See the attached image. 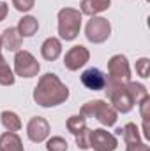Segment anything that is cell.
<instances>
[{
    "label": "cell",
    "instance_id": "6da1fadb",
    "mask_svg": "<svg viewBox=\"0 0 150 151\" xmlns=\"http://www.w3.org/2000/svg\"><path fill=\"white\" fill-rule=\"evenodd\" d=\"M69 99V88L53 72L41 76L37 86L34 88V100L41 107H55Z\"/></svg>",
    "mask_w": 150,
    "mask_h": 151
},
{
    "label": "cell",
    "instance_id": "7a4b0ae2",
    "mask_svg": "<svg viewBox=\"0 0 150 151\" xmlns=\"http://www.w3.org/2000/svg\"><path fill=\"white\" fill-rule=\"evenodd\" d=\"M104 90H106V95L111 102V107L117 113H129L134 107V100H133V95L129 91L127 83H118V81L108 79Z\"/></svg>",
    "mask_w": 150,
    "mask_h": 151
},
{
    "label": "cell",
    "instance_id": "3957f363",
    "mask_svg": "<svg viewBox=\"0 0 150 151\" xmlns=\"http://www.w3.org/2000/svg\"><path fill=\"white\" fill-rule=\"evenodd\" d=\"M81 12L73 7H64L58 11V34L64 40H74L81 28Z\"/></svg>",
    "mask_w": 150,
    "mask_h": 151
},
{
    "label": "cell",
    "instance_id": "277c9868",
    "mask_svg": "<svg viewBox=\"0 0 150 151\" xmlns=\"http://www.w3.org/2000/svg\"><path fill=\"white\" fill-rule=\"evenodd\" d=\"M81 116L85 118H95L101 125L104 127H113L117 123V111L113 109L111 106L104 100H92V102H87L81 111Z\"/></svg>",
    "mask_w": 150,
    "mask_h": 151
},
{
    "label": "cell",
    "instance_id": "5b68a950",
    "mask_svg": "<svg viewBox=\"0 0 150 151\" xmlns=\"http://www.w3.org/2000/svg\"><path fill=\"white\" fill-rule=\"evenodd\" d=\"M41 70V65L39 62L34 58V55L30 51H16V56H14V74L21 76V77H34L39 74Z\"/></svg>",
    "mask_w": 150,
    "mask_h": 151
},
{
    "label": "cell",
    "instance_id": "8992f818",
    "mask_svg": "<svg viewBox=\"0 0 150 151\" xmlns=\"http://www.w3.org/2000/svg\"><path fill=\"white\" fill-rule=\"evenodd\" d=\"M111 34V25L106 18L101 16H92V19H88L87 28H85V35L90 42L94 44H101Z\"/></svg>",
    "mask_w": 150,
    "mask_h": 151
},
{
    "label": "cell",
    "instance_id": "52a82bcc",
    "mask_svg": "<svg viewBox=\"0 0 150 151\" xmlns=\"http://www.w3.org/2000/svg\"><path fill=\"white\" fill-rule=\"evenodd\" d=\"M108 74L110 81H118V83H129L131 81V69L129 62L124 55H113L108 60Z\"/></svg>",
    "mask_w": 150,
    "mask_h": 151
},
{
    "label": "cell",
    "instance_id": "ba28073f",
    "mask_svg": "<svg viewBox=\"0 0 150 151\" xmlns=\"http://www.w3.org/2000/svg\"><path fill=\"white\" fill-rule=\"evenodd\" d=\"M90 148H94V151H115L118 148V141L108 130L95 128L90 132Z\"/></svg>",
    "mask_w": 150,
    "mask_h": 151
},
{
    "label": "cell",
    "instance_id": "9c48e42d",
    "mask_svg": "<svg viewBox=\"0 0 150 151\" xmlns=\"http://www.w3.org/2000/svg\"><path fill=\"white\" fill-rule=\"evenodd\" d=\"M90 60V51L85 46H73L66 56H64V65L67 70H79L87 62Z\"/></svg>",
    "mask_w": 150,
    "mask_h": 151
},
{
    "label": "cell",
    "instance_id": "30bf717a",
    "mask_svg": "<svg viewBox=\"0 0 150 151\" xmlns=\"http://www.w3.org/2000/svg\"><path fill=\"white\" fill-rule=\"evenodd\" d=\"M27 135L32 142H42L50 135V123L42 116H34L27 125Z\"/></svg>",
    "mask_w": 150,
    "mask_h": 151
},
{
    "label": "cell",
    "instance_id": "8fae6325",
    "mask_svg": "<svg viewBox=\"0 0 150 151\" xmlns=\"http://www.w3.org/2000/svg\"><path fill=\"white\" fill-rule=\"evenodd\" d=\"M108 83V77L104 76L103 70L92 67V69H87L83 74H81V84L92 91H99V90H104Z\"/></svg>",
    "mask_w": 150,
    "mask_h": 151
},
{
    "label": "cell",
    "instance_id": "7c38bea8",
    "mask_svg": "<svg viewBox=\"0 0 150 151\" xmlns=\"http://www.w3.org/2000/svg\"><path fill=\"white\" fill-rule=\"evenodd\" d=\"M2 39V47H5L7 51H20L21 44H23V37L20 35L16 27H9L4 30V34L0 35Z\"/></svg>",
    "mask_w": 150,
    "mask_h": 151
},
{
    "label": "cell",
    "instance_id": "4fadbf2b",
    "mask_svg": "<svg viewBox=\"0 0 150 151\" xmlns=\"http://www.w3.org/2000/svg\"><path fill=\"white\" fill-rule=\"evenodd\" d=\"M62 53V42L57 37H48L41 46V55L48 62H55Z\"/></svg>",
    "mask_w": 150,
    "mask_h": 151
},
{
    "label": "cell",
    "instance_id": "5bb4252c",
    "mask_svg": "<svg viewBox=\"0 0 150 151\" xmlns=\"http://www.w3.org/2000/svg\"><path fill=\"white\" fill-rule=\"evenodd\" d=\"M111 5V0H81V14H87V16H95L99 12H104L108 11Z\"/></svg>",
    "mask_w": 150,
    "mask_h": 151
},
{
    "label": "cell",
    "instance_id": "9a60e30c",
    "mask_svg": "<svg viewBox=\"0 0 150 151\" xmlns=\"http://www.w3.org/2000/svg\"><path fill=\"white\" fill-rule=\"evenodd\" d=\"M0 150L2 151H25L23 142L16 132H5L0 135Z\"/></svg>",
    "mask_w": 150,
    "mask_h": 151
},
{
    "label": "cell",
    "instance_id": "2e32d148",
    "mask_svg": "<svg viewBox=\"0 0 150 151\" xmlns=\"http://www.w3.org/2000/svg\"><path fill=\"white\" fill-rule=\"evenodd\" d=\"M16 28H18L21 37H32V35H36V32L39 30V23L34 16H23Z\"/></svg>",
    "mask_w": 150,
    "mask_h": 151
},
{
    "label": "cell",
    "instance_id": "e0dca14e",
    "mask_svg": "<svg viewBox=\"0 0 150 151\" xmlns=\"http://www.w3.org/2000/svg\"><path fill=\"white\" fill-rule=\"evenodd\" d=\"M115 134H117V135H122V137H124V141H125V144L141 141L140 130H138V127H136L134 123H127V125H124L122 128H117V130H115Z\"/></svg>",
    "mask_w": 150,
    "mask_h": 151
},
{
    "label": "cell",
    "instance_id": "ac0fdd59",
    "mask_svg": "<svg viewBox=\"0 0 150 151\" xmlns=\"http://www.w3.org/2000/svg\"><path fill=\"white\" fill-rule=\"evenodd\" d=\"M0 119H2V125L5 127L7 132H18L21 128V119L20 116L12 111H4L0 114Z\"/></svg>",
    "mask_w": 150,
    "mask_h": 151
},
{
    "label": "cell",
    "instance_id": "d6986e66",
    "mask_svg": "<svg viewBox=\"0 0 150 151\" xmlns=\"http://www.w3.org/2000/svg\"><path fill=\"white\" fill-rule=\"evenodd\" d=\"M0 84L2 86H12L14 84V72L11 70V67L5 63V60L2 56V39H0Z\"/></svg>",
    "mask_w": 150,
    "mask_h": 151
},
{
    "label": "cell",
    "instance_id": "ffe728a7",
    "mask_svg": "<svg viewBox=\"0 0 150 151\" xmlns=\"http://www.w3.org/2000/svg\"><path fill=\"white\" fill-rule=\"evenodd\" d=\"M140 114L143 119V135L145 139H150V128H149V118H150V97H145L140 102Z\"/></svg>",
    "mask_w": 150,
    "mask_h": 151
},
{
    "label": "cell",
    "instance_id": "44dd1931",
    "mask_svg": "<svg viewBox=\"0 0 150 151\" xmlns=\"http://www.w3.org/2000/svg\"><path fill=\"white\" fill-rule=\"evenodd\" d=\"M83 128H87V118L81 116V114H74L67 119V130L73 134V135H78Z\"/></svg>",
    "mask_w": 150,
    "mask_h": 151
},
{
    "label": "cell",
    "instance_id": "7402d4cb",
    "mask_svg": "<svg viewBox=\"0 0 150 151\" xmlns=\"http://www.w3.org/2000/svg\"><path fill=\"white\" fill-rule=\"evenodd\" d=\"M127 84H129V91H131V95H133L134 104H140L145 97H149V91H147V88H145L141 83H133V81H129Z\"/></svg>",
    "mask_w": 150,
    "mask_h": 151
},
{
    "label": "cell",
    "instance_id": "603a6c76",
    "mask_svg": "<svg viewBox=\"0 0 150 151\" xmlns=\"http://www.w3.org/2000/svg\"><path fill=\"white\" fill-rule=\"evenodd\" d=\"M48 151H67V141L64 137H51L46 142Z\"/></svg>",
    "mask_w": 150,
    "mask_h": 151
},
{
    "label": "cell",
    "instance_id": "cb8c5ba5",
    "mask_svg": "<svg viewBox=\"0 0 150 151\" xmlns=\"http://www.w3.org/2000/svg\"><path fill=\"white\" fill-rule=\"evenodd\" d=\"M90 128H83L78 135H74L76 137V144H78V148L79 150H88L90 148Z\"/></svg>",
    "mask_w": 150,
    "mask_h": 151
},
{
    "label": "cell",
    "instance_id": "d4e9b609",
    "mask_svg": "<svg viewBox=\"0 0 150 151\" xmlns=\"http://www.w3.org/2000/svg\"><path fill=\"white\" fill-rule=\"evenodd\" d=\"M12 5L20 12H28L36 5V0H12Z\"/></svg>",
    "mask_w": 150,
    "mask_h": 151
},
{
    "label": "cell",
    "instance_id": "484cf974",
    "mask_svg": "<svg viewBox=\"0 0 150 151\" xmlns=\"http://www.w3.org/2000/svg\"><path fill=\"white\" fill-rule=\"evenodd\" d=\"M149 67H150L149 58H140V60L136 62V72H138V76H141L143 79L149 77Z\"/></svg>",
    "mask_w": 150,
    "mask_h": 151
},
{
    "label": "cell",
    "instance_id": "4316f807",
    "mask_svg": "<svg viewBox=\"0 0 150 151\" xmlns=\"http://www.w3.org/2000/svg\"><path fill=\"white\" fill-rule=\"evenodd\" d=\"M125 146H127L125 151H150V146L145 144V142H141V141H138V142H129V144H125Z\"/></svg>",
    "mask_w": 150,
    "mask_h": 151
},
{
    "label": "cell",
    "instance_id": "83f0119b",
    "mask_svg": "<svg viewBox=\"0 0 150 151\" xmlns=\"http://www.w3.org/2000/svg\"><path fill=\"white\" fill-rule=\"evenodd\" d=\"M7 12H9V5H7L5 2H0V21H2V19H5Z\"/></svg>",
    "mask_w": 150,
    "mask_h": 151
},
{
    "label": "cell",
    "instance_id": "f1b7e54d",
    "mask_svg": "<svg viewBox=\"0 0 150 151\" xmlns=\"http://www.w3.org/2000/svg\"><path fill=\"white\" fill-rule=\"evenodd\" d=\"M0 151H2V150H0Z\"/></svg>",
    "mask_w": 150,
    "mask_h": 151
}]
</instances>
